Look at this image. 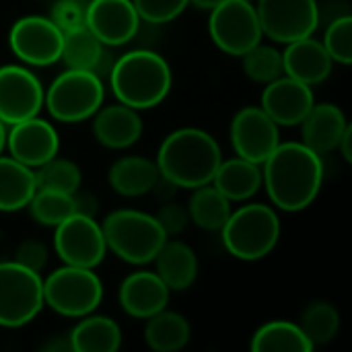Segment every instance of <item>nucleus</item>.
I'll use <instances>...</instances> for the list:
<instances>
[{"mask_svg":"<svg viewBox=\"0 0 352 352\" xmlns=\"http://www.w3.org/2000/svg\"><path fill=\"white\" fill-rule=\"evenodd\" d=\"M6 148L12 159L35 169L58 155L60 136L50 122L35 116L10 126L6 134Z\"/></svg>","mask_w":352,"mask_h":352,"instance_id":"nucleus-16","label":"nucleus"},{"mask_svg":"<svg viewBox=\"0 0 352 352\" xmlns=\"http://www.w3.org/2000/svg\"><path fill=\"white\" fill-rule=\"evenodd\" d=\"M338 151L342 153V157H344V161H346V163H352V126L351 124H349L346 132L342 134V138H340V142H338Z\"/></svg>","mask_w":352,"mask_h":352,"instance_id":"nucleus-42","label":"nucleus"},{"mask_svg":"<svg viewBox=\"0 0 352 352\" xmlns=\"http://www.w3.org/2000/svg\"><path fill=\"white\" fill-rule=\"evenodd\" d=\"M314 91L309 85L287 74L268 82L262 93V109L278 126H299L314 107Z\"/></svg>","mask_w":352,"mask_h":352,"instance_id":"nucleus-17","label":"nucleus"},{"mask_svg":"<svg viewBox=\"0 0 352 352\" xmlns=\"http://www.w3.org/2000/svg\"><path fill=\"white\" fill-rule=\"evenodd\" d=\"M208 31L214 45L229 56H243L264 37L256 4L248 0H225L210 10Z\"/></svg>","mask_w":352,"mask_h":352,"instance_id":"nucleus-9","label":"nucleus"},{"mask_svg":"<svg viewBox=\"0 0 352 352\" xmlns=\"http://www.w3.org/2000/svg\"><path fill=\"white\" fill-rule=\"evenodd\" d=\"M262 33L276 43L311 37L320 25L318 0H258Z\"/></svg>","mask_w":352,"mask_h":352,"instance_id":"nucleus-10","label":"nucleus"},{"mask_svg":"<svg viewBox=\"0 0 352 352\" xmlns=\"http://www.w3.org/2000/svg\"><path fill=\"white\" fill-rule=\"evenodd\" d=\"M14 262H19L21 266L33 272H41L47 264V250L37 239H25L23 243H19L14 252Z\"/></svg>","mask_w":352,"mask_h":352,"instance_id":"nucleus-39","label":"nucleus"},{"mask_svg":"<svg viewBox=\"0 0 352 352\" xmlns=\"http://www.w3.org/2000/svg\"><path fill=\"white\" fill-rule=\"evenodd\" d=\"M87 16V2L85 0H56L50 19L56 23V27L64 33L68 29L85 25Z\"/></svg>","mask_w":352,"mask_h":352,"instance_id":"nucleus-37","label":"nucleus"},{"mask_svg":"<svg viewBox=\"0 0 352 352\" xmlns=\"http://www.w3.org/2000/svg\"><path fill=\"white\" fill-rule=\"evenodd\" d=\"M27 208L33 221L43 227H58L62 221L76 214L74 194H64V192L43 190V188L35 190Z\"/></svg>","mask_w":352,"mask_h":352,"instance_id":"nucleus-32","label":"nucleus"},{"mask_svg":"<svg viewBox=\"0 0 352 352\" xmlns=\"http://www.w3.org/2000/svg\"><path fill=\"white\" fill-rule=\"evenodd\" d=\"M43 85L25 66H0V122L12 126L39 116L43 107Z\"/></svg>","mask_w":352,"mask_h":352,"instance_id":"nucleus-13","label":"nucleus"},{"mask_svg":"<svg viewBox=\"0 0 352 352\" xmlns=\"http://www.w3.org/2000/svg\"><path fill=\"white\" fill-rule=\"evenodd\" d=\"M43 278L19 262H0V328H23L43 309Z\"/></svg>","mask_w":352,"mask_h":352,"instance_id":"nucleus-8","label":"nucleus"},{"mask_svg":"<svg viewBox=\"0 0 352 352\" xmlns=\"http://www.w3.org/2000/svg\"><path fill=\"white\" fill-rule=\"evenodd\" d=\"M161 225V229L165 231L167 237H175L179 233H184V229L188 227L190 223V214H188V208L182 206V204H175V202H169L165 204L159 214L155 217Z\"/></svg>","mask_w":352,"mask_h":352,"instance_id":"nucleus-38","label":"nucleus"},{"mask_svg":"<svg viewBox=\"0 0 352 352\" xmlns=\"http://www.w3.org/2000/svg\"><path fill=\"white\" fill-rule=\"evenodd\" d=\"M210 184L229 202H245L262 188V165L241 157L221 161Z\"/></svg>","mask_w":352,"mask_h":352,"instance_id":"nucleus-25","label":"nucleus"},{"mask_svg":"<svg viewBox=\"0 0 352 352\" xmlns=\"http://www.w3.org/2000/svg\"><path fill=\"white\" fill-rule=\"evenodd\" d=\"M301 142L311 148L316 155L324 157L338 148L342 134L349 128L344 111L334 103H314L309 113L303 118Z\"/></svg>","mask_w":352,"mask_h":352,"instance_id":"nucleus-21","label":"nucleus"},{"mask_svg":"<svg viewBox=\"0 0 352 352\" xmlns=\"http://www.w3.org/2000/svg\"><path fill=\"white\" fill-rule=\"evenodd\" d=\"M190 338H192L190 322L177 311H167L165 307L146 320L144 342L151 351L177 352L188 346Z\"/></svg>","mask_w":352,"mask_h":352,"instance_id":"nucleus-28","label":"nucleus"},{"mask_svg":"<svg viewBox=\"0 0 352 352\" xmlns=\"http://www.w3.org/2000/svg\"><path fill=\"white\" fill-rule=\"evenodd\" d=\"M299 328L307 336V340L316 346L330 344L340 330V314L328 301H314L309 303L299 320Z\"/></svg>","mask_w":352,"mask_h":352,"instance_id":"nucleus-31","label":"nucleus"},{"mask_svg":"<svg viewBox=\"0 0 352 352\" xmlns=\"http://www.w3.org/2000/svg\"><path fill=\"white\" fill-rule=\"evenodd\" d=\"M248 2H254V0H248Z\"/></svg>","mask_w":352,"mask_h":352,"instance_id":"nucleus-45","label":"nucleus"},{"mask_svg":"<svg viewBox=\"0 0 352 352\" xmlns=\"http://www.w3.org/2000/svg\"><path fill=\"white\" fill-rule=\"evenodd\" d=\"M105 47L107 45H103L87 25H80L64 31L60 60H64L68 68L91 70L99 78H103V66L109 56Z\"/></svg>","mask_w":352,"mask_h":352,"instance_id":"nucleus-24","label":"nucleus"},{"mask_svg":"<svg viewBox=\"0 0 352 352\" xmlns=\"http://www.w3.org/2000/svg\"><path fill=\"white\" fill-rule=\"evenodd\" d=\"M186 208L190 221L204 231H221L231 214V202L212 184L194 188Z\"/></svg>","mask_w":352,"mask_h":352,"instance_id":"nucleus-30","label":"nucleus"},{"mask_svg":"<svg viewBox=\"0 0 352 352\" xmlns=\"http://www.w3.org/2000/svg\"><path fill=\"white\" fill-rule=\"evenodd\" d=\"M103 299V285L91 268L64 264L43 280V303L64 318H85Z\"/></svg>","mask_w":352,"mask_h":352,"instance_id":"nucleus-7","label":"nucleus"},{"mask_svg":"<svg viewBox=\"0 0 352 352\" xmlns=\"http://www.w3.org/2000/svg\"><path fill=\"white\" fill-rule=\"evenodd\" d=\"M54 229V248L64 264L95 270L105 260L107 243L95 217L76 212Z\"/></svg>","mask_w":352,"mask_h":352,"instance_id":"nucleus-11","label":"nucleus"},{"mask_svg":"<svg viewBox=\"0 0 352 352\" xmlns=\"http://www.w3.org/2000/svg\"><path fill=\"white\" fill-rule=\"evenodd\" d=\"M241 64H243V72L250 80L254 82H262L268 85L272 80H276L278 76H283V54L270 45H254L250 52H245L241 56Z\"/></svg>","mask_w":352,"mask_h":352,"instance_id":"nucleus-34","label":"nucleus"},{"mask_svg":"<svg viewBox=\"0 0 352 352\" xmlns=\"http://www.w3.org/2000/svg\"><path fill=\"white\" fill-rule=\"evenodd\" d=\"M39 351L43 352H72V346H70V338L68 336H52L47 338Z\"/></svg>","mask_w":352,"mask_h":352,"instance_id":"nucleus-41","label":"nucleus"},{"mask_svg":"<svg viewBox=\"0 0 352 352\" xmlns=\"http://www.w3.org/2000/svg\"><path fill=\"white\" fill-rule=\"evenodd\" d=\"M225 250L243 262H256L270 256L280 239V221L274 208L266 204H245L231 210L221 229Z\"/></svg>","mask_w":352,"mask_h":352,"instance_id":"nucleus-4","label":"nucleus"},{"mask_svg":"<svg viewBox=\"0 0 352 352\" xmlns=\"http://www.w3.org/2000/svg\"><path fill=\"white\" fill-rule=\"evenodd\" d=\"M221 2H225V0H190V4H194V6L200 8V10H212V8L219 6Z\"/></svg>","mask_w":352,"mask_h":352,"instance_id":"nucleus-43","label":"nucleus"},{"mask_svg":"<svg viewBox=\"0 0 352 352\" xmlns=\"http://www.w3.org/2000/svg\"><path fill=\"white\" fill-rule=\"evenodd\" d=\"M332 58L320 39L303 37L287 43L283 52V72L309 87L324 82L332 72Z\"/></svg>","mask_w":352,"mask_h":352,"instance_id":"nucleus-20","label":"nucleus"},{"mask_svg":"<svg viewBox=\"0 0 352 352\" xmlns=\"http://www.w3.org/2000/svg\"><path fill=\"white\" fill-rule=\"evenodd\" d=\"M74 204H76V212L78 214H87V217H95L97 208H99L93 194H78V192H74Z\"/></svg>","mask_w":352,"mask_h":352,"instance_id":"nucleus-40","label":"nucleus"},{"mask_svg":"<svg viewBox=\"0 0 352 352\" xmlns=\"http://www.w3.org/2000/svg\"><path fill=\"white\" fill-rule=\"evenodd\" d=\"M35 190V171L10 155H0V212H16L27 208Z\"/></svg>","mask_w":352,"mask_h":352,"instance_id":"nucleus-26","label":"nucleus"},{"mask_svg":"<svg viewBox=\"0 0 352 352\" xmlns=\"http://www.w3.org/2000/svg\"><path fill=\"white\" fill-rule=\"evenodd\" d=\"M223 153L219 142L200 128H179L159 146L157 167L175 188L194 190L212 182Z\"/></svg>","mask_w":352,"mask_h":352,"instance_id":"nucleus-2","label":"nucleus"},{"mask_svg":"<svg viewBox=\"0 0 352 352\" xmlns=\"http://www.w3.org/2000/svg\"><path fill=\"white\" fill-rule=\"evenodd\" d=\"M4 148H6V126L0 122V155L4 153Z\"/></svg>","mask_w":352,"mask_h":352,"instance_id":"nucleus-44","label":"nucleus"},{"mask_svg":"<svg viewBox=\"0 0 352 352\" xmlns=\"http://www.w3.org/2000/svg\"><path fill=\"white\" fill-rule=\"evenodd\" d=\"M153 262L157 268V276L165 283L169 291H188L196 283L198 258L194 250L179 239L167 237Z\"/></svg>","mask_w":352,"mask_h":352,"instance_id":"nucleus-22","label":"nucleus"},{"mask_svg":"<svg viewBox=\"0 0 352 352\" xmlns=\"http://www.w3.org/2000/svg\"><path fill=\"white\" fill-rule=\"evenodd\" d=\"M250 349L254 352H311L314 344L307 340L299 324L276 320L256 330Z\"/></svg>","mask_w":352,"mask_h":352,"instance_id":"nucleus-29","label":"nucleus"},{"mask_svg":"<svg viewBox=\"0 0 352 352\" xmlns=\"http://www.w3.org/2000/svg\"><path fill=\"white\" fill-rule=\"evenodd\" d=\"M231 146L237 157L262 165L280 144L278 124L256 105L243 107L231 122Z\"/></svg>","mask_w":352,"mask_h":352,"instance_id":"nucleus-14","label":"nucleus"},{"mask_svg":"<svg viewBox=\"0 0 352 352\" xmlns=\"http://www.w3.org/2000/svg\"><path fill=\"white\" fill-rule=\"evenodd\" d=\"M74 352H116L122 346V330L105 316H85L68 334Z\"/></svg>","mask_w":352,"mask_h":352,"instance_id":"nucleus-27","label":"nucleus"},{"mask_svg":"<svg viewBox=\"0 0 352 352\" xmlns=\"http://www.w3.org/2000/svg\"><path fill=\"white\" fill-rule=\"evenodd\" d=\"M85 25L103 45L118 47L138 35L140 16L132 0H91L87 2Z\"/></svg>","mask_w":352,"mask_h":352,"instance_id":"nucleus-15","label":"nucleus"},{"mask_svg":"<svg viewBox=\"0 0 352 352\" xmlns=\"http://www.w3.org/2000/svg\"><path fill=\"white\" fill-rule=\"evenodd\" d=\"M169 289L151 270H138L128 274L118 291L120 307L134 320H148L169 303Z\"/></svg>","mask_w":352,"mask_h":352,"instance_id":"nucleus-18","label":"nucleus"},{"mask_svg":"<svg viewBox=\"0 0 352 352\" xmlns=\"http://www.w3.org/2000/svg\"><path fill=\"white\" fill-rule=\"evenodd\" d=\"M35 186L43 190H56L64 194H74L80 188L82 173L78 165L70 159H60L58 155L43 165L35 167Z\"/></svg>","mask_w":352,"mask_h":352,"instance_id":"nucleus-33","label":"nucleus"},{"mask_svg":"<svg viewBox=\"0 0 352 352\" xmlns=\"http://www.w3.org/2000/svg\"><path fill=\"white\" fill-rule=\"evenodd\" d=\"M324 47L330 54L332 62L349 66L352 62V16L344 14L330 23L324 35Z\"/></svg>","mask_w":352,"mask_h":352,"instance_id":"nucleus-35","label":"nucleus"},{"mask_svg":"<svg viewBox=\"0 0 352 352\" xmlns=\"http://www.w3.org/2000/svg\"><path fill=\"white\" fill-rule=\"evenodd\" d=\"M140 21L151 25H163L177 19L190 0H132Z\"/></svg>","mask_w":352,"mask_h":352,"instance_id":"nucleus-36","label":"nucleus"},{"mask_svg":"<svg viewBox=\"0 0 352 352\" xmlns=\"http://www.w3.org/2000/svg\"><path fill=\"white\" fill-rule=\"evenodd\" d=\"M322 184V157L303 142H280L262 163V186L270 202L285 212H299L311 206Z\"/></svg>","mask_w":352,"mask_h":352,"instance_id":"nucleus-1","label":"nucleus"},{"mask_svg":"<svg viewBox=\"0 0 352 352\" xmlns=\"http://www.w3.org/2000/svg\"><path fill=\"white\" fill-rule=\"evenodd\" d=\"M64 33L50 16L19 19L8 33L10 52L29 66H52L60 60Z\"/></svg>","mask_w":352,"mask_h":352,"instance_id":"nucleus-12","label":"nucleus"},{"mask_svg":"<svg viewBox=\"0 0 352 352\" xmlns=\"http://www.w3.org/2000/svg\"><path fill=\"white\" fill-rule=\"evenodd\" d=\"M105 85L91 70H74L58 74L45 91L43 105L50 116L62 124H78L95 116L103 105Z\"/></svg>","mask_w":352,"mask_h":352,"instance_id":"nucleus-6","label":"nucleus"},{"mask_svg":"<svg viewBox=\"0 0 352 352\" xmlns=\"http://www.w3.org/2000/svg\"><path fill=\"white\" fill-rule=\"evenodd\" d=\"M159 167L153 159L140 157V155H130L118 159L107 173L109 186L116 194L124 198H138L148 194L157 179H159Z\"/></svg>","mask_w":352,"mask_h":352,"instance_id":"nucleus-23","label":"nucleus"},{"mask_svg":"<svg viewBox=\"0 0 352 352\" xmlns=\"http://www.w3.org/2000/svg\"><path fill=\"white\" fill-rule=\"evenodd\" d=\"M107 76L116 99L138 111L163 103L173 87L171 66L153 50H132L120 56Z\"/></svg>","mask_w":352,"mask_h":352,"instance_id":"nucleus-3","label":"nucleus"},{"mask_svg":"<svg viewBox=\"0 0 352 352\" xmlns=\"http://www.w3.org/2000/svg\"><path fill=\"white\" fill-rule=\"evenodd\" d=\"M107 252L132 266H144L155 260L167 241L165 231L153 214L124 208L107 214L101 225Z\"/></svg>","mask_w":352,"mask_h":352,"instance_id":"nucleus-5","label":"nucleus"},{"mask_svg":"<svg viewBox=\"0 0 352 352\" xmlns=\"http://www.w3.org/2000/svg\"><path fill=\"white\" fill-rule=\"evenodd\" d=\"M93 136L105 148H128L142 136V118L138 109H132L120 101L107 107L101 105L93 116Z\"/></svg>","mask_w":352,"mask_h":352,"instance_id":"nucleus-19","label":"nucleus"}]
</instances>
